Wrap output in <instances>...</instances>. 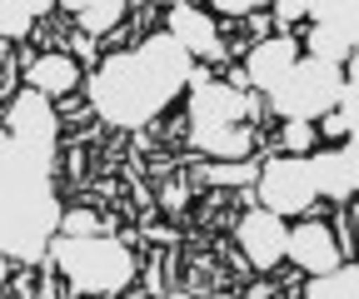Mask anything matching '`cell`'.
I'll list each match as a JSON object with an SVG mask.
<instances>
[{
	"label": "cell",
	"mask_w": 359,
	"mask_h": 299,
	"mask_svg": "<svg viewBox=\"0 0 359 299\" xmlns=\"http://www.w3.org/2000/svg\"><path fill=\"white\" fill-rule=\"evenodd\" d=\"M250 0H219V15H250Z\"/></svg>",
	"instance_id": "obj_23"
},
{
	"label": "cell",
	"mask_w": 359,
	"mask_h": 299,
	"mask_svg": "<svg viewBox=\"0 0 359 299\" xmlns=\"http://www.w3.org/2000/svg\"><path fill=\"white\" fill-rule=\"evenodd\" d=\"M339 95H344V80H339V65H325V60H299L275 90H269V105H275L285 120H325L339 110Z\"/></svg>",
	"instance_id": "obj_5"
},
{
	"label": "cell",
	"mask_w": 359,
	"mask_h": 299,
	"mask_svg": "<svg viewBox=\"0 0 359 299\" xmlns=\"http://www.w3.org/2000/svg\"><path fill=\"white\" fill-rule=\"evenodd\" d=\"M170 35H175L190 55H205V60H215V55H219L215 20H210L205 11H195V6H175V11H170Z\"/></svg>",
	"instance_id": "obj_13"
},
{
	"label": "cell",
	"mask_w": 359,
	"mask_h": 299,
	"mask_svg": "<svg viewBox=\"0 0 359 299\" xmlns=\"http://www.w3.org/2000/svg\"><path fill=\"white\" fill-rule=\"evenodd\" d=\"M45 11H50L45 0H25V6L6 0V6H0V30H6V35L15 40V35H25V30H30V20H35V15H45Z\"/></svg>",
	"instance_id": "obj_17"
},
{
	"label": "cell",
	"mask_w": 359,
	"mask_h": 299,
	"mask_svg": "<svg viewBox=\"0 0 359 299\" xmlns=\"http://www.w3.org/2000/svg\"><path fill=\"white\" fill-rule=\"evenodd\" d=\"M314 195H320V180H314V165L304 155H280V160H269L264 165V175H259V200L269 215H299V209L314 204Z\"/></svg>",
	"instance_id": "obj_7"
},
{
	"label": "cell",
	"mask_w": 359,
	"mask_h": 299,
	"mask_svg": "<svg viewBox=\"0 0 359 299\" xmlns=\"http://www.w3.org/2000/svg\"><path fill=\"white\" fill-rule=\"evenodd\" d=\"M50 260L65 270V279L85 294H115L135 279V260L130 249L110 235H95V239H55L50 244Z\"/></svg>",
	"instance_id": "obj_4"
},
{
	"label": "cell",
	"mask_w": 359,
	"mask_h": 299,
	"mask_svg": "<svg viewBox=\"0 0 359 299\" xmlns=\"http://www.w3.org/2000/svg\"><path fill=\"white\" fill-rule=\"evenodd\" d=\"M344 85H349V90H354V95H359V55H354V60H349V75H344Z\"/></svg>",
	"instance_id": "obj_25"
},
{
	"label": "cell",
	"mask_w": 359,
	"mask_h": 299,
	"mask_svg": "<svg viewBox=\"0 0 359 299\" xmlns=\"http://www.w3.org/2000/svg\"><path fill=\"white\" fill-rule=\"evenodd\" d=\"M304 299H359V265H339L330 274H314Z\"/></svg>",
	"instance_id": "obj_15"
},
{
	"label": "cell",
	"mask_w": 359,
	"mask_h": 299,
	"mask_svg": "<svg viewBox=\"0 0 359 299\" xmlns=\"http://www.w3.org/2000/svg\"><path fill=\"white\" fill-rule=\"evenodd\" d=\"M330 130L334 135H354L359 130V95L349 90V85H344V95H339V110L330 115Z\"/></svg>",
	"instance_id": "obj_19"
},
{
	"label": "cell",
	"mask_w": 359,
	"mask_h": 299,
	"mask_svg": "<svg viewBox=\"0 0 359 299\" xmlns=\"http://www.w3.org/2000/svg\"><path fill=\"white\" fill-rule=\"evenodd\" d=\"M290 260H294L299 270H309V274H330V270H339V244H334L330 225L309 220V225L290 230Z\"/></svg>",
	"instance_id": "obj_9"
},
{
	"label": "cell",
	"mask_w": 359,
	"mask_h": 299,
	"mask_svg": "<svg viewBox=\"0 0 359 299\" xmlns=\"http://www.w3.org/2000/svg\"><path fill=\"white\" fill-rule=\"evenodd\" d=\"M264 169L250 165V160H210L200 169V180H215V185H259Z\"/></svg>",
	"instance_id": "obj_16"
},
{
	"label": "cell",
	"mask_w": 359,
	"mask_h": 299,
	"mask_svg": "<svg viewBox=\"0 0 359 299\" xmlns=\"http://www.w3.org/2000/svg\"><path fill=\"white\" fill-rule=\"evenodd\" d=\"M309 165H314V180H320V195H330V200L359 195V150H354V145L309 155Z\"/></svg>",
	"instance_id": "obj_10"
},
{
	"label": "cell",
	"mask_w": 359,
	"mask_h": 299,
	"mask_svg": "<svg viewBox=\"0 0 359 299\" xmlns=\"http://www.w3.org/2000/svg\"><path fill=\"white\" fill-rule=\"evenodd\" d=\"M70 11L80 15V30H85V35H100V30H110V25L125 15L120 0H100V6H70Z\"/></svg>",
	"instance_id": "obj_18"
},
{
	"label": "cell",
	"mask_w": 359,
	"mask_h": 299,
	"mask_svg": "<svg viewBox=\"0 0 359 299\" xmlns=\"http://www.w3.org/2000/svg\"><path fill=\"white\" fill-rule=\"evenodd\" d=\"M309 60L325 65H349L359 55V0H309Z\"/></svg>",
	"instance_id": "obj_6"
},
{
	"label": "cell",
	"mask_w": 359,
	"mask_h": 299,
	"mask_svg": "<svg viewBox=\"0 0 359 299\" xmlns=\"http://www.w3.org/2000/svg\"><path fill=\"white\" fill-rule=\"evenodd\" d=\"M60 235H65V239H95L100 225H95V215H90V209H70L65 225H60Z\"/></svg>",
	"instance_id": "obj_20"
},
{
	"label": "cell",
	"mask_w": 359,
	"mask_h": 299,
	"mask_svg": "<svg viewBox=\"0 0 359 299\" xmlns=\"http://www.w3.org/2000/svg\"><path fill=\"white\" fill-rule=\"evenodd\" d=\"M299 65V50H294V40H264V46H255L250 65H245V80L259 85V90H275V85Z\"/></svg>",
	"instance_id": "obj_11"
},
{
	"label": "cell",
	"mask_w": 359,
	"mask_h": 299,
	"mask_svg": "<svg viewBox=\"0 0 359 299\" xmlns=\"http://www.w3.org/2000/svg\"><path fill=\"white\" fill-rule=\"evenodd\" d=\"M215 299H230V294H215Z\"/></svg>",
	"instance_id": "obj_28"
},
{
	"label": "cell",
	"mask_w": 359,
	"mask_h": 299,
	"mask_svg": "<svg viewBox=\"0 0 359 299\" xmlns=\"http://www.w3.org/2000/svg\"><path fill=\"white\" fill-rule=\"evenodd\" d=\"M349 145H354V150H359V130H354V135H349Z\"/></svg>",
	"instance_id": "obj_26"
},
{
	"label": "cell",
	"mask_w": 359,
	"mask_h": 299,
	"mask_svg": "<svg viewBox=\"0 0 359 299\" xmlns=\"http://www.w3.org/2000/svg\"><path fill=\"white\" fill-rule=\"evenodd\" d=\"M255 100H245L235 85H215L205 75H190V145L210 160H250V130L245 115Z\"/></svg>",
	"instance_id": "obj_3"
},
{
	"label": "cell",
	"mask_w": 359,
	"mask_h": 299,
	"mask_svg": "<svg viewBox=\"0 0 359 299\" xmlns=\"http://www.w3.org/2000/svg\"><path fill=\"white\" fill-rule=\"evenodd\" d=\"M11 135H25V140H55V110L40 90H25V95H11Z\"/></svg>",
	"instance_id": "obj_12"
},
{
	"label": "cell",
	"mask_w": 359,
	"mask_h": 299,
	"mask_svg": "<svg viewBox=\"0 0 359 299\" xmlns=\"http://www.w3.org/2000/svg\"><path fill=\"white\" fill-rule=\"evenodd\" d=\"M170 299H190V294H170Z\"/></svg>",
	"instance_id": "obj_27"
},
{
	"label": "cell",
	"mask_w": 359,
	"mask_h": 299,
	"mask_svg": "<svg viewBox=\"0 0 359 299\" xmlns=\"http://www.w3.org/2000/svg\"><path fill=\"white\" fill-rule=\"evenodd\" d=\"M55 140H0V244L11 260H40L65 225L55 204Z\"/></svg>",
	"instance_id": "obj_1"
},
{
	"label": "cell",
	"mask_w": 359,
	"mask_h": 299,
	"mask_svg": "<svg viewBox=\"0 0 359 299\" xmlns=\"http://www.w3.org/2000/svg\"><path fill=\"white\" fill-rule=\"evenodd\" d=\"M240 249H245V260L269 270V265H280L285 254H290V230L280 215H269V209H255V215L240 220Z\"/></svg>",
	"instance_id": "obj_8"
},
{
	"label": "cell",
	"mask_w": 359,
	"mask_h": 299,
	"mask_svg": "<svg viewBox=\"0 0 359 299\" xmlns=\"http://www.w3.org/2000/svg\"><path fill=\"white\" fill-rule=\"evenodd\" d=\"M165 204H170V209L185 204V185H165Z\"/></svg>",
	"instance_id": "obj_24"
},
{
	"label": "cell",
	"mask_w": 359,
	"mask_h": 299,
	"mask_svg": "<svg viewBox=\"0 0 359 299\" xmlns=\"http://www.w3.org/2000/svg\"><path fill=\"white\" fill-rule=\"evenodd\" d=\"M75 80H80V65L70 55H40V60H30V90H40V95H70Z\"/></svg>",
	"instance_id": "obj_14"
},
{
	"label": "cell",
	"mask_w": 359,
	"mask_h": 299,
	"mask_svg": "<svg viewBox=\"0 0 359 299\" xmlns=\"http://www.w3.org/2000/svg\"><path fill=\"white\" fill-rule=\"evenodd\" d=\"M285 145H290V155H304V150L314 145V125H304V120H290V125H285Z\"/></svg>",
	"instance_id": "obj_21"
},
{
	"label": "cell",
	"mask_w": 359,
	"mask_h": 299,
	"mask_svg": "<svg viewBox=\"0 0 359 299\" xmlns=\"http://www.w3.org/2000/svg\"><path fill=\"white\" fill-rule=\"evenodd\" d=\"M275 15H280V20H299V15H309V6H304V0H280Z\"/></svg>",
	"instance_id": "obj_22"
},
{
	"label": "cell",
	"mask_w": 359,
	"mask_h": 299,
	"mask_svg": "<svg viewBox=\"0 0 359 299\" xmlns=\"http://www.w3.org/2000/svg\"><path fill=\"white\" fill-rule=\"evenodd\" d=\"M195 65H190V50L180 46L175 35H150L140 50H125V55H110L95 80H90V100H95L100 120L110 125H150L175 95L180 85H190Z\"/></svg>",
	"instance_id": "obj_2"
}]
</instances>
